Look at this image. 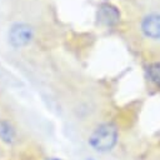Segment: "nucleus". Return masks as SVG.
Wrapping results in <instances>:
<instances>
[{
    "instance_id": "obj_1",
    "label": "nucleus",
    "mask_w": 160,
    "mask_h": 160,
    "mask_svg": "<svg viewBox=\"0 0 160 160\" xmlns=\"http://www.w3.org/2000/svg\"><path fill=\"white\" fill-rule=\"evenodd\" d=\"M118 128L111 122H102L89 136V145L99 152L110 151L118 142Z\"/></svg>"
},
{
    "instance_id": "obj_2",
    "label": "nucleus",
    "mask_w": 160,
    "mask_h": 160,
    "mask_svg": "<svg viewBox=\"0 0 160 160\" xmlns=\"http://www.w3.org/2000/svg\"><path fill=\"white\" fill-rule=\"evenodd\" d=\"M9 42L12 48H22L26 46L34 38V30L30 25L25 24V22H16L14 25H11V28L9 29Z\"/></svg>"
},
{
    "instance_id": "obj_3",
    "label": "nucleus",
    "mask_w": 160,
    "mask_h": 160,
    "mask_svg": "<svg viewBox=\"0 0 160 160\" xmlns=\"http://www.w3.org/2000/svg\"><path fill=\"white\" fill-rule=\"evenodd\" d=\"M119 19H120V12L116 6H114L109 2H104L99 6V10H98L99 22H101L106 26H112L119 21Z\"/></svg>"
},
{
    "instance_id": "obj_4",
    "label": "nucleus",
    "mask_w": 160,
    "mask_h": 160,
    "mask_svg": "<svg viewBox=\"0 0 160 160\" xmlns=\"http://www.w3.org/2000/svg\"><path fill=\"white\" fill-rule=\"evenodd\" d=\"M142 32L151 39H160V15L151 14L148 15L141 22Z\"/></svg>"
},
{
    "instance_id": "obj_5",
    "label": "nucleus",
    "mask_w": 160,
    "mask_h": 160,
    "mask_svg": "<svg viewBox=\"0 0 160 160\" xmlns=\"http://www.w3.org/2000/svg\"><path fill=\"white\" fill-rule=\"evenodd\" d=\"M18 132L11 121L0 119V140L6 145H12L16 141Z\"/></svg>"
},
{
    "instance_id": "obj_6",
    "label": "nucleus",
    "mask_w": 160,
    "mask_h": 160,
    "mask_svg": "<svg viewBox=\"0 0 160 160\" xmlns=\"http://www.w3.org/2000/svg\"><path fill=\"white\" fill-rule=\"evenodd\" d=\"M148 76H149V79L154 84H156L158 86H160V62L159 61L151 62L148 66Z\"/></svg>"
},
{
    "instance_id": "obj_7",
    "label": "nucleus",
    "mask_w": 160,
    "mask_h": 160,
    "mask_svg": "<svg viewBox=\"0 0 160 160\" xmlns=\"http://www.w3.org/2000/svg\"><path fill=\"white\" fill-rule=\"evenodd\" d=\"M48 160H61V159H59V158H49Z\"/></svg>"
}]
</instances>
